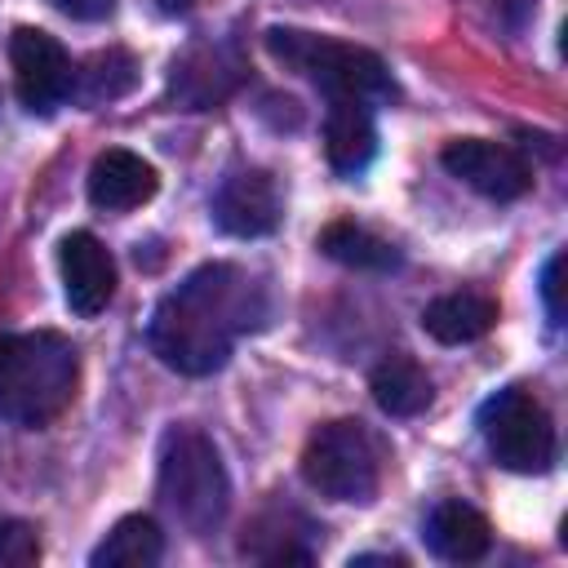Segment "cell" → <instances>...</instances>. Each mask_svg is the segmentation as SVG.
Here are the masks:
<instances>
[{
  "label": "cell",
  "instance_id": "cell-1",
  "mask_svg": "<svg viewBox=\"0 0 568 568\" xmlns=\"http://www.w3.org/2000/svg\"><path fill=\"white\" fill-rule=\"evenodd\" d=\"M266 320L262 284L235 262H204L178 288H169L146 324L155 359L182 377L217 373L235 342Z\"/></svg>",
  "mask_w": 568,
  "mask_h": 568
},
{
  "label": "cell",
  "instance_id": "cell-2",
  "mask_svg": "<svg viewBox=\"0 0 568 568\" xmlns=\"http://www.w3.org/2000/svg\"><path fill=\"white\" fill-rule=\"evenodd\" d=\"M80 386V351L53 328L0 333V417L13 426L58 422Z\"/></svg>",
  "mask_w": 568,
  "mask_h": 568
},
{
  "label": "cell",
  "instance_id": "cell-3",
  "mask_svg": "<svg viewBox=\"0 0 568 568\" xmlns=\"http://www.w3.org/2000/svg\"><path fill=\"white\" fill-rule=\"evenodd\" d=\"M155 488H160V501L169 506V515L195 537H209L231 510V479H226L222 453L200 426L164 430Z\"/></svg>",
  "mask_w": 568,
  "mask_h": 568
},
{
  "label": "cell",
  "instance_id": "cell-4",
  "mask_svg": "<svg viewBox=\"0 0 568 568\" xmlns=\"http://www.w3.org/2000/svg\"><path fill=\"white\" fill-rule=\"evenodd\" d=\"M266 53L275 62H284L288 71H302L311 84H320L328 98H390V71L373 49L320 36V31H302V27H271L266 31Z\"/></svg>",
  "mask_w": 568,
  "mask_h": 568
},
{
  "label": "cell",
  "instance_id": "cell-5",
  "mask_svg": "<svg viewBox=\"0 0 568 568\" xmlns=\"http://www.w3.org/2000/svg\"><path fill=\"white\" fill-rule=\"evenodd\" d=\"M302 479L328 501H373L382 488V444L359 417H337L311 430L302 448Z\"/></svg>",
  "mask_w": 568,
  "mask_h": 568
},
{
  "label": "cell",
  "instance_id": "cell-6",
  "mask_svg": "<svg viewBox=\"0 0 568 568\" xmlns=\"http://www.w3.org/2000/svg\"><path fill=\"white\" fill-rule=\"evenodd\" d=\"M479 435L497 466L541 475L555 462V422L528 386H506L479 408Z\"/></svg>",
  "mask_w": 568,
  "mask_h": 568
},
{
  "label": "cell",
  "instance_id": "cell-7",
  "mask_svg": "<svg viewBox=\"0 0 568 568\" xmlns=\"http://www.w3.org/2000/svg\"><path fill=\"white\" fill-rule=\"evenodd\" d=\"M248 80V62L226 40H195L169 62V102L178 111H213Z\"/></svg>",
  "mask_w": 568,
  "mask_h": 568
},
{
  "label": "cell",
  "instance_id": "cell-8",
  "mask_svg": "<svg viewBox=\"0 0 568 568\" xmlns=\"http://www.w3.org/2000/svg\"><path fill=\"white\" fill-rule=\"evenodd\" d=\"M9 62H13L18 102L31 115H49L71 98L75 67H71V53L62 49L58 36H49L40 27H18L9 36Z\"/></svg>",
  "mask_w": 568,
  "mask_h": 568
},
{
  "label": "cell",
  "instance_id": "cell-9",
  "mask_svg": "<svg viewBox=\"0 0 568 568\" xmlns=\"http://www.w3.org/2000/svg\"><path fill=\"white\" fill-rule=\"evenodd\" d=\"M439 160L453 178H462L470 191H479L488 200H519L532 191V164L506 142L453 138V142H444Z\"/></svg>",
  "mask_w": 568,
  "mask_h": 568
},
{
  "label": "cell",
  "instance_id": "cell-10",
  "mask_svg": "<svg viewBox=\"0 0 568 568\" xmlns=\"http://www.w3.org/2000/svg\"><path fill=\"white\" fill-rule=\"evenodd\" d=\"M280 217H284V200L266 169H240L213 195V222L235 240L271 235Z\"/></svg>",
  "mask_w": 568,
  "mask_h": 568
},
{
  "label": "cell",
  "instance_id": "cell-11",
  "mask_svg": "<svg viewBox=\"0 0 568 568\" xmlns=\"http://www.w3.org/2000/svg\"><path fill=\"white\" fill-rule=\"evenodd\" d=\"M58 271H62V293L71 315L93 320L106 311V302L115 297V262L102 248V240L93 231H71L58 244Z\"/></svg>",
  "mask_w": 568,
  "mask_h": 568
},
{
  "label": "cell",
  "instance_id": "cell-12",
  "mask_svg": "<svg viewBox=\"0 0 568 568\" xmlns=\"http://www.w3.org/2000/svg\"><path fill=\"white\" fill-rule=\"evenodd\" d=\"M155 191H160V173L138 151L106 146L89 164V200L102 213H129V209L146 204Z\"/></svg>",
  "mask_w": 568,
  "mask_h": 568
},
{
  "label": "cell",
  "instance_id": "cell-13",
  "mask_svg": "<svg viewBox=\"0 0 568 568\" xmlns=\"http://www.w3.org/2000/svg\"><path fill=\"white\" fill-rule=\"evenodd\" d=\"M422 541L430 546V555L448 559V564H475L488 555L493 546V524L462 497H448L439 501L426 524H422Z\"/></svg>",
  "mask_w": 568,
  "mask_h": 568
},
{
  "label": "cell",
  "instance_id": "cell-14",
  "mask_svg": "<svg viewBox=\"0 0 568 568\" xmlns=\"http://www.w3.org/2000/svg\"><path fill=\"white\" fill-rule=\"evenodd\" d=\"M324 155L337 173H364L377 155L373 111L359 98H328L324 115Z\"/></svg>",
  "mask_w": 568,
  "mask_h": 568
},
{
  "label": "cell",
  "instance_id": "cell-15",
  "mask_svg": "<svg viewBox=\"0 0 568 568\" xmlns=\"http://www.w3.org/2000/svg\"><path fill=\"white\" fill-rule=\"evenodd\" d=\"M497 315H501L497 297L466 288V293H444V297H435V302L422 311V328H426L435 342H444V346H462V342H479L484 333H493Z\"/></svg>",
  "mask_w": 568,
  "mask_h": 568
},
{
  "label": "cell",
  "instance_id": "cell-16",
  "mask_svg": "<svg viewBox=\"0 0 568 568\" xmlns=\"http://www.w3.org/2000/svg\"><path fill=\"white\" fill-rule=\"evenodd\" d=\"M368 390H373L377 408L390 413V417H417V413L435 399V386H430L426 368H422L413 355H386V359L373 368Z\"/></svg>",
  "mask_w": 568,
  "mask_h": 568
},
{
  "label": "cell",
  "instance_id": "cell-17",
  "mask_svg": "<svg viewBox=\"0 0 568 568\" xmlns=\"http://www.w3.org/2000/svg\"><path fill=\"white\" fill-rule=\"evenodd\" d=\"M164 555V532L151 515H124L111 524V532L93 546V568H151Z\"/></svg>",
  "mask_w": 568,
  "mask_h": 568
},
{
  "label": "cell",
  "instance_id": "cell-18",
  "mask_svg": "<svg viewBox=\"0 0 568 568\" xmlns=\"http://www.w3.org/2000/svg\"><path fill=\"white\" fill-rule=\"evenodd\" d=\"M320 253L342 262V266H355V271H395L399 266V248L390 240H382L377 231L351 222V217H337L320 231Z\"/></svg>",
  "mask_w": 568,
  "mask_h": 568
},
{
  "label": "cell",
  "instance_id": "cell-19",
  "mask_svg": "<svg viewBox=\"0 0 568 568\" xmlns=\"http://www.w3.org/2000/svg\"><path fill=\"white\" fill-rule=\"evenodd\" d=\"M133 84H138V58L129 49H98L75 67L71 98L84 106H102V102L124 98Z\"/></svg>",
  "mask_w": 568,
  "mask_h": 568
},
{
  "label": "cell",
  "instance_id": "cell-20",
  "mask_svg": "<svg viewBox=\"0 0 568 568\" xmlns=\"http://www.w3.org/2000/svg\"><path fill=\"white\" fill-rule=\"evenodd\" d=\"M40 559V532L27 519L0 515V568H31Z\"/></svg>",
  "mask_w": 568,
  "mask_h": 568
},
{
  "label": "cell",
  "instance_id": "cell-21",
  "mask_svg": "<svg viewBox=\"0 0 568 568\" xmlns=\"http://www.w3.org/2000/svg\"><path fill=\"white\" fill-rule=\"evenodd\" d=\"M541 302L550 324H564V253H550L541 266Z\"/></svg>",
  "mask_w": 568,
  "mask_h": 568
},
{
  "label": "cell",
  "instance_id": "cell-22",
  "mask_svg": "<svg viewBox=\"0 0 568 568\" xmlns=\"http://www.w3.org/2000/svg\"><path fill=\"white\" fill-rule=\"evenodd\" d=\"M67 18H80V22H102L115 13V0H53Z\"/></svg>",
  "mask_w": 568,
  "mask_h": 568
},
{
  "label": "cell",
  "instance_id": "cell-23",
  "mask_svg": "<svg viewBox=\"0 0 568 568\" xmlns=\"http://www.w3.org/2000/svg\"><path fill=\"white\" fill-rule=\"evenodd\" d=\"M351 564H395V568H399L404 559H399V555H351Z\"/></svg>",
  "mask_w": 568,
  "mask_h": 568
},
{
  "label": "cell",
  "instance_id": "cell-24",
  "mask_svg": "<svg viewBox=\"0 0 568 568\" xmlns=\"http://www.w3.org/2000/svg\"><path fill=\"white\" fill-rule=\"evenodd\" d=\"M155 4H160V13H186L195 0H155Z\"/></svg>",
  "mask_w": 568,
  "mask_h": 568
}]
</instances>
